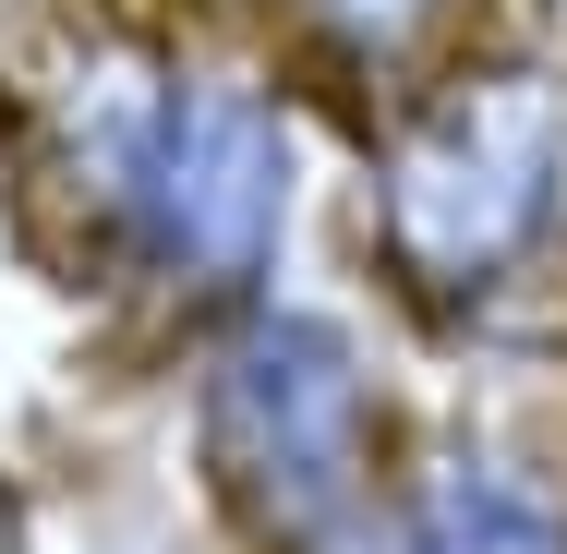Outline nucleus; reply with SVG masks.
<instances>
[{
	"label": "nucleus",
	"instance_id": "423d86ee",
	"mask_svg": "<svg viewBox=\"0 0 567 554\" xmlns=\"http://www.w3.org/2000/svg\"><path fill=\"white\" fill-rule=\"evenodd\" d=\"M315 554H411V531H399V506H374V519H350L339 543H315Z\"/></svg>",
	"mask_w": 567,
	"mask_h": 554
},
{
	"label": "nucleus",
	"instance_id": "39448f33",
	"mask_svg": "<svg viewBox=\"0 0 567 554\" xmlns=\"http://www.w3.org/2000/svg\"><path fill=\"white\" fill-rule=\"evenodd\" d=\"M483 24V0H278V61L302 73V97L339 121H374L399 85H423L458 36Z\"/></svg>",
	"mask_w": 567,
	"mask_h": 554
},
{
	"label": "nucleus",
	"instance_id": "0eeeda50",
	"mask_svg": "<svg viewBox=\"0 0 567 554\" xmlns=\"http://www.w3.org/2000/svg\"><path fill=\"white\" fill-rule=\"evenodd\" d=\"M0 554H24V494L0 482Z\"/></svg>",
	"mask_w": 567,
	"mask_h": 554
},
{
	"label": "nucleus",
	"instance_id": "f257e3e1",
	"mask_svg": "<svg viewBox=\"0 0 567 554\" xmlns=\"http://www.w3.org/2000/svg\"><path fill=\"white\" fill-rule=\"evenodd\" d=\"M302 169L315 97L278 36L85 24L49 73H24V218L157 337L290 290Z\"/></svg>",
	"mask_w": 567,
	"mask_h": 554
},
{
	"label": "nucleus",
	"instance_id": "7ed1b4c3",
	"mask_svg": "<svg viewBox=\"0 0 567 554\" xmlns=\"http://www.w3.org/2000/svg\"><path fill=\"white\" fill-rule=\"evenodd\" d=\"M182 458L241 554H315L399 494L386 349L350 302L266 290L182 337Z\"/></svg>",
	"mask_w": 567,
	"mask_h": 554
},
{
	"label": "nucleus",
	"instance_id": "20e7f679",
	"mask_svg": "<svg viewBox=\"0 0 567 554\" xmlns=\"http://www.w3.org/2000/svg\"><path fill=\"white\" fill-rule=\"evenodd\" d=\"M399 531L411 554H567V470L519 435H411L399 458Z\"/></svg>",
	"mask_w": 567,
	"mask_h": 554
},
{
	"label": "nucleus",
	"instance_id": "f03ea898",
	"mask_svg": "<svg viewBox=\"0 0 567 554\" xmlns=\"http://www.w3.org/2000/svg\"><path fill=\"white\" fill-rule=\"evenodd\" d=\"M374 302L423 337L567 326V49L471 24L423 85L350 121Z\"/></svg>",
	"mask_w": 567,
	"mask_h": 554
}]
</instances>
